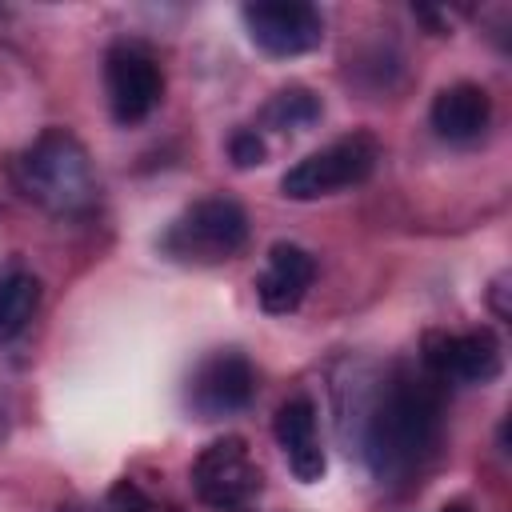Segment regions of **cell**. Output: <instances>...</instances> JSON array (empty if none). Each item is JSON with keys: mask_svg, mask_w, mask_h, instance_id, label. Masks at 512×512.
Wrapping results in <instances>:
<instances>
[{"mask_svg": "<svg viewBox=\"0 0 512 512\" xmlns=\"http://www.w3.org/2000/svg\"><path fill=\"white\" fill-rule=\"evenodd\" d=\"M264 120L280 132H300L312 120H320V100L308 88H284L272 96V104L264 108Z\"/></svg>", "mask_w": 512, "mask_h": 512, "instance_id": "obj_14", "label": "cell"}, {"mask_svg": "<svg viewBox=\"0 0 512 512\" xmlns=\"http://www.w3.org/2000/svg\"><path fill=\"white\" fill-rule=\"evenodd\" d=\"M272 432H276V444H280V452H284L292 476H296L300 484H316V480L324 476L328 460H324V448H320L312 396H304V392L288 396V400L276 408V416H272Z\"/></svg>", "mask_w": 512, "mask_h": 512, "instance_id": "obj_10", "label": "cell"}, {"mask_svg": "<svg viewBox=\"0 0 512 512\" xmlns=\"http://www.w3.org/2000/svg\"><path fill=\"white\" fill-rule=\"evenodd\" d=\"M376 160H380L376 136L352 132V136H340V140L324 144L320 152L296 160L284 172L280 192L288 200H320V196H332V192H344V188L364 184L376 172Z\"/></svg>", "mask_w": 512, "mask_h": 512, "instance_id": "obj_4", "label": "cell"}, {"mask_svg": "<svg viewBox=\"0 0 512 512\" xmlns=\"http://www.w3.org/2000/svg\"><path fill=\"white\" fill-rule=\"evenodd\" d=\"M188 480H192L196 500L216 512L248 508L264 488L260 464L244 436H220V440L204 444L188 468Z\"/></svg>", "mask_w": 512, "mask_h": 512, "instance_id": "obj_5", "label": "cell"}, {"mask_svg": "<svg viewBox=\"0 0 512 512\" xmlns=\"http://www.w3.org/2000/svg\"><path fill=\"white\" fill-rule=\"evenodd\" d=\"M444 428V392L440 380L424 368H396L376 392L364 416V460L376 480L400 484L420 472Z\"/></svg>", "mask_w": 512, "mask_h": 512, "instance_id": "obj_1", "label": "cell"}, {"mask_svg": "<svg viewBox=\"0 0 512 512\" xmlns=\"http://www.w3.org/2000/svg\"><path fill=\"white\" fill-rule=\"evenodd\" d=\"M228 152H232V164H236V168H252V164H264V140H260L252 128L236 132V136H232V144H228Z\"/></svg>", "mask_w": 512, "mask_h": 512, "instance_id": "obj_15", "label": "cell"}, {"mask_svg": "<svg viewBox=\"0 0 512 512\" xmlns=\"http://www.w3.org/2000/svg\"><path fill=\"white\" fill-rule=\"evenodd\" d=\"M504 368L500 340L488 328L472 332H428L424 336V372L440 384H488Z\"/></svg>", "mask_w": 512, "mask_h": 512, "instance_id": "obj_8", "label": "cell"}, {"mask_svg": "<svg viewBox=\"0 0 512 512\" xmlns=\"http://www.w3.org/2000/svg\"><path fill=\"white\" fill-rule=\"evenodd\" d=\"M244 244H248V216L228 196L196 200L168 224L160 240V248L180 264H224Z\"/></svg>", "mask_w": 512, "mask_h": 512, "instance_id": "obj_3", "label": "cell"}, {"mask_svg": "<svg viewBox=\"0 0 512 512\" xmlns=\"http://www.w3.org/2000/svg\"><path fill=\"white\" fill-rule=\"evenodd\" d=\"M252 396H256V368L244 352H232V348L200 360V368L188 380V400L208 420L248 408Z\"/></svg>", "mask_w": 512, "mask_h": 512, "instance_id": "obj_9", "label": "cell"}, {"mask_svg": "<svg viewBox=\"0 0 512 512\" xmlns=\"http://www.w3.org/2000/svg\"><path fill=\"white\" fill-rule=\"evenodd\" d=\"M440 512H472L468 504H448V508H440Z\"/></svg>", "mask_w": 512, "mask_h": 512, "instance_id": "obj_17", "label": "cell"}, {"mask_svg": "<svg viewBox=\"0 0 512 512\" xmlns=\"http://www.w3.org/2000/svg\"><path fill=\"white\" fill-rule=\"evenodd\" d=\"M16 184L32 204H40L52 216H80L96 200L92 160L84 144L64 128L40 132L16 156Z\"/></svg>", "mask_w": 512, "mask_h": 512, "instance_id": "obj_2", "label": "cell"}, {"mask_svg": "<svg viewBox=\"0 0 512 512\" xmlns=\"http://www.w3.org/2000/svg\"><path fill=\"white\" fill-rule=\"evenodd\" d=\"M492 124V96L472 84V80H460V84H448L436 92L432 100V128L440 140L448 144H472L484 136V128Z\"/></svg>", "mask_w": 512, "mask_h": 512, "instance_id": "obj_12", "label": "cell"}, {"mask_svg": "<svg viewBox=\"0 0 512 512\" xmlns=\"http://www.w3.org/2000/svg\"><path fill=\"white\" fill-rule=\"evenodd\" d=\"M316 280V260L308 248L300 244H272L268 248V260H264V272L256 276V300L264 312L272 316H288L292 308H300V300L308 296Z\"/></svg>", "mask_w": 512, "mask_h": 512, "instance_id": "obj_11", "label": "cell"}, {"mask_svg": "<svg viewBox=\"0 0 512 512\" xmlns=\"http://www.w3.org/2000/svg\"><path fill=\"white\" fill-rule=\"evenodd\" d=\"M108 512H152V504L132 484H116L108 496Z\"/></svg>", "mask_w": 512, "mask_h": 512, "instance_id": "obj_16", "label": "cell"}, {"mask_svg": "<svg viewBox=\"0 0 512 512\" xmlns=\"http://www.w3.org/2000/svg\"><path fill=\"white\" fill-rule=\"evenodd\" d=\"M240 20L252 36V44L268 56H304L320 48L324 40V16L312 4L300 0H256L240 8Z\"/></svg>", "mask_w": 512, "mask_h": 512, "instance_id": "obj_7", "label": "cell"}, {"mask_svg": "<svg viewBox=\"0 0 512 512\" xmlns=\"http://www.w3.org/2000/svg\"><path fill=\"white\" fill-rule=\"evenodd\" d=\"M40 304V280L32 272H8L0 276V340H12L28 328Z\"/></svg>", "mask_w": 512, "mask_h": 512, "instance_id": "obj_13", "label": "cell"}, {"mask_svg": "<svg viewBox=\"0 0 512 512\" xmlns=\"http://www.w3.org/2000/svg\"><path fill=\"white\" fill-rule=\"evenodd\" d=\"M104 88H108V108L116 124H140L160 104L164 76H160L156 56L144 44L120 40L104 56Z\"/></svg>", "mask_w": 512, "mask_h": 512, "instance_id": "obj_6", "label": "cell"}]
</instances>
